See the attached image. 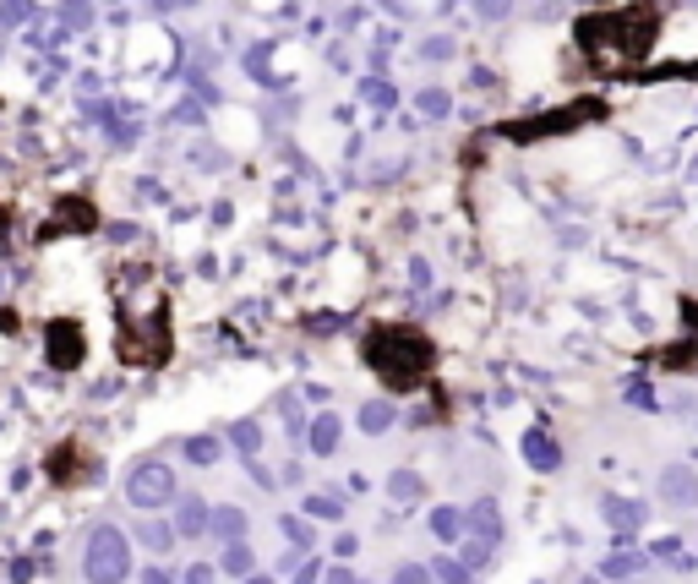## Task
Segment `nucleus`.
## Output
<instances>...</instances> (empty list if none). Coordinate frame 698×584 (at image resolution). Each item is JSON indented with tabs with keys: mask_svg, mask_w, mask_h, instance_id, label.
<instances>
[{
	"mask_svg": "<svg viewBox=\"0 0 698 584\" xmlns=\"http://www.w3.org/2000/svg\"><path fill=\"white\" fill-rule=\"evenodd\" d=\"M458 530H464V513L458 508H437L432 513V536L437 541H458Z\"/></svg>",
	"mask_w": 698,
	"mask_h": 584,
	"instance_id": "9d476101",
	"label": "nucleus"
},
{
	"mask_svg": "<svg viewBox=\"0 0 698 584\" xmlns=\"http://www.w3.org/2000/svg\"><path fill=\"white\" fill-rule=\"evenodd\" d=\"M306 508H311V513H322V519H333V513H338V497H311Z\"/></svg>",
	"mask_w": 698,
	"mask_h": 584,
	"instance_id": "5701e85b",
	"label": "nucleus"
},
{
	"mask_svg": "<svg viewBox=\"0 0 698 584\" xmlns=\"http://www.w3.org/2000/svg\"><path fill=\"white\" fill-rule=\"evenodd\" d=\"M469 525H475V541H480V546H497V541H502V519H497V502H492V497L469 508Z\"/></svg>",
	"mask_w": 698,
	"mask_h": 584,
	"instance_id": "39448f33",
	"label": "nucleus"
},
{
	"mask_svg": "<svg viewBox=\"0 0 698 584\" xmlns=\"http://www.w3.org/2000/svg\"><path fill=\"white\" fill-rule=\"evenodd\" d=\"M143 584H170V573H159V568H153V573H148Z\"/></svg>",
	"mask_w": 698,
	"mask_h": 584,
	"instance_id": "a878e982",
	"label": "nucleus"
},
{
	"mask_svg": "<svg viewBox=\"0 0 698 584\" xmlns=\"http://www.w3.org/2000/svg\"><path fill=\"white\" fill-rule=\"evenodd\" d=\"M388 584H432V568H421V562H404Z\"/></svg>",
	"mask_w": 698,
	"mask_h": 584,
	"instance_id": "f3484780",
	"label": "nucleus"
},
{
	"mask_svg": "<svg viewBox=\"0 0 698 584\" xmlns=\"http://www.w3.org/2000/svg\"><path fill=\"white\" fill-rule=\"evenodd\" d=\"M388 492H393L398 502H414V497H421V475H414V470H393V475H388Z\"/></svg>",
	"mask_w": 698,
	"mask_h": 584,
	"instance_id": "9b49d317",
	"label": "nucleus"
},
{
	"mask_svg": "<svg viewBox=\"0 0 698 584\" xmlns=\"http://www.w3.org/2000/svg\"><path fill=\"white\" fill-rule=\"evenodd\" d=\"M186 584H214V568H207V562H196V568L186 573Z\"/></svg>",
	"mask_w": 698,
	"mask_h": 584,
	"instance_id": "b1692460",
	"label": "nucleus"
},
{
	"mask_svg": "<svg viewBox=\"0 0 698 584\" xmlns=\"http://www.w3.org/2000/svg\"><path fill=\"white\" fill-rule=\"evenodd\" d=\"M584 584H595V579H584Z\"/></svg>",
	"mask_w": 698,
	"mask_h": 584,
	"instance_id": "cd10ccee",
	"label": "nucleus"
},
{
	"mask_svg": "<svg viewBox=\"0 0 698 584\" xmlns=\"http://www.w3.org/2000/svg\"><path fill=\"white\" fill-rule=\"evenodd\" d=\"M639 568H644L639 552H616V557H606V579H627V573H639Z\"/></svg>",
	"mask_w": 698,
	"mask_h": 584,
	"instance_id": "ddd939ff",
	"label": "nucleus"
},
{
	"mask_svg": "<svg viewBox=\"0 0 698 584\" xmlns=\"http://www.w3.org/2000/svg\"><path fill=\"white\" fill-rule=\"evenodd\" d=\"M83 568H88V579H93V584H120V579L131 573V546H126V536H120L115 525L93 530Z\"/></svg>",
	"mask_w": 698,
	"mask_h": 584,
	"instance_id": "f03ea898",
	"label": "nucleus"
},
{
	"mask_svg": "<svg viewBox=\"0 0 698 584\" xmlns=\"http://www.w3.org/2000/svg\"><path fill=\"white\" fill-rule=\"evenodd\" d=\"M361 426H366V431H388V426H393V405H366V410H361Z\"/></svg>",
	"mask_w": 698,
	"mask_h": 584,
	"instance_id": "4468645a",
	"label": "nucleus"
},
{
	"mask_svg": "<svg viewBox=\"0 0 698 584\" xmlns=\"http://www.w3.org/2000/svg\"><path fill=\"white\" fill-rule=\"evenodd\" d=\"M660 497H666L671 508H693V502H698V475H693L687 465H671V470L660 475Z\"/></svg>",
	"mask_w": 698,
	"mask_h": 584,
	"instance_id": "20e7f679",
	"label": "nucleus"
},
{
	"mask_svg": "<svg viewBox=\"0 0 698 584\" xmlns=\"http://www.w3.org/2000/svg\"><path fill=\"white\" fill-rule=\"evenodd\" d=\"M606 519L627 536V530H639V525H644V508H639V502H622V497H606Z\"/></svg>",
	"mask_w": 698,
	"mask_h": 584,
	"instance_id": "6e6552de",
	"label": "nucleus"
},
{
	"mask_svg": "<svg viewBox=\"0 0 698 584\" xmlns=\"http://www.w3.org/2000/svg\"><path fill=\"white\" fill-rule=\"evenodd\" d=\"M251 584H267V579H251Z\"/></svg>",
	"mask_w": 698,
	"mask_h": 584,
	"instance_id": "bb28decb",
	"label": "nucleus"
},
{
	"mask_svg": "<svg viewBox=\"0 0 698 584\" xmlns=\"http://www.w3.org/2000/svg\"><path fill=\"white\" fill-rule=\"evenodd\" d=\"M126 497H131V508H143V513L175 502V470L159 465V459H143V465L126 475Z\"/></svg>",
	"mask_w": 698,
	"mask_h": 584,
	"instance_id": "7ed1b4c3",
	"label": "nucleus"
},
{
	"mask_svg": "<svg viewBox=\"0 0 698 584\" xmlns=\"http://www.w3.org/2000/svg\"><path fill=\"white\" fill-rule=\"evenodd\" d=\"M202 530H207V508L186 497V502H180V536H202Z\"/></svg>",
	"mask_w": 698,
	"mask_h": 584,
	"instance_id": "f8f14e48",
	"label": "nucleus"
},
{
	"mask_svg": "<svg viewBox=\"0 0 698 584\" xmlns=\"http://www.w3.org/2000/svg\"><path fill=\"white\" fill-rule=\"evenodd\" d=\"M627 399H633V410H655V394H650L644 382H639V388H627Z\"/></svg>",
	"mask_w": 698,
	"mask_h": 584,
	"instance_id": "4be33fe9",
	"label": "nucleus"
},
{
	"mask_svg": "<svg viewBox=\"0 0 698 584\" xmlns=\"http://www.w3.org/2000/svg\"><path fill=\"white\" fill-rule=\"evenodd\" d=\"M338 448V415H317L311 421V453H333Z\"/></svg>",
	"mask_w": 698,
	"mask_h": 584,
	"instance_id": "1a4fd4ad",
	"label": "nucleus"
},
{
	"mask_svg": "<svg viewBox=\"0 0 698 584\" xmlns=\"http://www.w3.org/2000/svg\"><path fill=\"white\" fill-rule=\"evenodd\" d=\"M333 584H361V579H355V573H344V568H338V573H333Z\"/></svg>",
	"mask_w": 698,
	"mask_h": 584,
	"instance_id": "393cba45",
	"label": "nucleus"
},
{
	"mask_svg": "<svg viewBox=\"0 0 698 584\" xmlns=\"http://www.w3.org/2000/svg\"><path fill=\"white\" fill-rule=\"evenodd\" d=\"M524 459L535 470H556V465H563V453H556V442L545 431H524Z\"/></svg>",
	"mask_w": 698,
	"mask_h": 584,
	"instance_id": "423d86ee",
	"label": "nucleus"
},
{
	"mask_svg": "<svg viewBox=\"0 0 698 584\" xmlns=\"http://www.w3.org/2000/svg\"><path fill=\"white\" fill-rule=\"evenodd\" d=\"M207 525H214L219 541H240L246 536V513L240 508H214V513H207Z\"/></svg>",
	"mask_w": 698,
	"mask_h": 584,
	"instance_id": "0eeeda50",
	"label": "nucleus"
},
{
	"mask_svg": "<svg viewBox=\"0 0 698 584\" xmlns=\"http://www.w3.org/2000/svg\"><path fill=\"white\" fill-rule=\"evenodd\" d=\"M143 541H148L153 552H170V541H175V530H170V525H143Z\"/></svg>",
	"mask_w": 698,
	"mask_h": 584,
	"instance_id": "a211bd4d",
	"label": "nucleus"
},
{
	"mask_svg": "<svg viewBox=\"0 0 698 584\" xmlns=\"http://www.w3.org/2000/svg\"><path fill=\"white\" fill-rule=\"evenodd\" d=\"M224 568H230V573H246V568H251V552H246L240 541H230V552H224Z\"/></svg>",
	"mask_w": 698,
	"mask_h": 584,
	"instance_id": "aec40b11",
	"label": "nucleus"
},
{
	"mask_svg": "<svg viewBox=\"0 0 698 584\" xmlns=\"http://www.w3.org/2000/svg\"><path fill=\"white\" fill-rule=\"evenodd\" d=\"M284 536H290L295 546H311V530L301 525V519H284Z\"/></svg>",
	"mask_w": 698,
	"mask_h": 584,
	"instance_id": "412c9836",
	"label": "nucleus"
},
{
	"mask_svg": "<svg viewBox=\"0 0 698 584\" xmlns=\"http://www.w3.org/2000/svg\"><path fill=\"white\" fill-rule=\"evenodd\" d=\"M186 459L214 465V459H219V442H214V437H191V442H186Z\"/></svg>",
	"mask_w": 698,
	"mask_h": 584,
	"instance_id": "2eb2a0df",
	"label": "nucleus"
},
{
	"mask_svg": "<svg viewBox=\"0 0 698 584\" xmlns=\"http://www.w3.org/2000/svg\"><path fill=\"white\" fill-rule=\"evenodd\" d=\"M235 442H240V453H257V442H262L257 421H240V426H235Z\"/></svg>",
	"mask_w": 698,
	"mask_h": 584,
	"instance_id": "6ab92c4d",
	"label": "nucleus"
},
{
	"mask_svg": "<svg viewBox=\"0 0 698 584\" xmlns=\"http://www.w3.org/2000/svg\"><path fill=\"white\" fill-rule=\"evenodd\" d=\"M442 584H469V568L464 562H453V557H437V568H432Z\"/></svg>",
	"mask_w": 698,
	"mask_h": 584,
	"instance_id": "dca6fc26",
	"label": "nucleus"
},
{
	"mask_svg": "<svg viewBox=\"0 0 698 584\" xmlns=\"http://www.w3.org/2000/svg\"><path fill=\"white\" fill-rule=\"evenodd\" d=\"M426 361H432V350L414 339V334H382V339H371V366H377L393 388L421 382V377H426Z\"/></svg>",
	"mask_w": 698,
	"mask_h": 584,
	"instance_id": "f257e3e1",
	"label": "nucleus"
}]
</instances>
